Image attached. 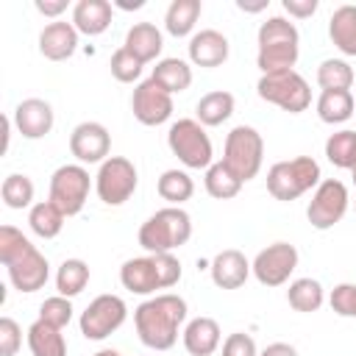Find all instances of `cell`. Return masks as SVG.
Returning a JSON list of instances; mask_svg holds the SVG:
<instances>
[{"label": "cell", "instance_id": "cell-41", "mask_svg": "<svg viewBox=\"0 0 356 356\" xmlns=\"http://www.w3.org/2000/svg\"><path fill=\"white\" fill-rule=\"evenodd\" d=\"M328 303L339 317L356 320V284H337L328 295Z\"/></svg>", "mask_w": 356, "mask_h": 356}, {"label": "cell", "instance_id": "cell-16", "mask_svg": "<svg viewBox=\"0 0 356 356\" xmlns=\"http://www.w3.org/2000/svg\"><path fill=\"white\" fill-rule=\"evenodd\" d=\"M11 120H14V128L25 139H42V136H47L53 131V122H56L53 106L47 100H42V97H28V100L17 103Z\"/></svg>", "mask_w": 356, "mask_h": 356}, {"label": "cell", "instance_id": "cell-34", "mask_svg": "<svg viewBox=\"0 0 356 356\" xmlns=\"http://www.w3.org/2000/svg\"><path fill=\"white\" fill-rule=\"evenodd\" d=\"M203 186L206 192L214 197V200H231L239 195L242 189V181L222 164V161H214L209 170H206V178H203Z\"/></svg>", "mask_w": 356, "mask_h": 356}, {"label": "cell", "instance_id": "cell-37", "mask_svg": "<svg viewBox=\"0 0 356 356\" xmlns=\"http://www.w3.org/2000/svg\"><path fill=\"white\" fill-rule=\"evenodd\" d=\"M317 83L323 92L328 89H350L353 86V70L342 58H325L317 67Z\"/></svg>", "mask_w": 356, "mask_h": 356}, {"label": "cell", "instance_id": "cell-9", "mask_svg": "<svg viewBox=\"0 0 356 356\" xmlns=\"http://www.w3.org/2000/svg\"><path fill=\"white\" fill-rule=\"evenodd\" d=\"M89 186H92V181H89V172L83 164H61L50 175L47 200L56 203L64 211V217H75L89 197Z\"/></svg>", "mask_w": 356, "mask_h": 356}, {"label": "cell", "instance_id": "cell-46", "mask_svg": "<svg viewBox=\"0 0 356 356\" xmlns=\"http://www.w3.org/2000/svg\"><path fill=\"white\" fill-rule=\"evenodd\" d=\"M259 356H298V350H295V345H289V342H273V345H267Z\"/></svg>", "mask_w": 356, "mask_h": 356}, {"label": "cell", "instance_id": "cell-22", "mask_svg": "<svg viewBox=\"0 0 356 356\" xmlns=\"http://www.w3.org/2000/svg\"><path fill=\"white\" fill-rule=\"evenodd\" d=\"M128 53H134L142 64L147 61H156L161 47H164V39H161V31L153 25V22H134L125 33V44H122Z\"/></svg>", "mask_w": 356, "mask_h": 356}, {"label": "cell", "instance_id": "cell-17", "mask_svg": "<svg viewBox=\"0 0 356 356\" xmlns=\"http://www.w3.org/2000/svg\"><path fill=\"white\" fill-rule=\"evenodd\" d=\"M228 50H231L228 39L214 28H203L189 39V61L195 67L214 70L228 61Z\"/></svg>", "mask_w": 356, "mask_h": 356}, {"label": "cell", "instance_id": "cell-30", "mask_svg": "<svg viewBox=\"0 0 356 356\" xmlns=\"http://www.w3.org/2000/svg\"><path fill=\"white\" fill-rule=\"evenodd\" d=\"M28 225H31V231L36 236L56 239L61 234V228H64V211L56 203H50V200H39L28 211Z\"/></svg>", "mask_w": 356, "mask_h": 356}, {"label": "cell", "instance_id": "cell-21", "mask_svg": "<svg viewBox=\"0 0 356 356\" xmlns=\"http://www.w3.org/2000/svg\"><path fill=\"white\" fill-rule=\"evenodd\" d=\"M72 25L78 33L100 36L111 25V3L108 0H78L72 8Z\"/></svg>", "mask_w": 356, "mask_h": 356}, {"label": "cell", "instance_id": "cell-42", "mask_svg": "<svg viewBox=\"0 0 356 356\" xmlns=\"http://www.w3.org/2000/svg\"><path fill=\"white\" fill-rule=\"evenodd\" d=\"M22 345V328L11 317H0V356H17Z\"/></svg>", "mask_w": 356, "mask_h": 356}, {"label": "cell", "instance_id": "cell-25", "mask_svg": "<svg viewBox=\"0 0 356 356\" xmlns=\"http://www.w3.org/2000/svg\"><path fill=\"white\" fill-rule=\"evenodd\" d=\"M234 114V95L225 92V89H214V92H206L197 106H195V120L206 128H214V125H222L228 117Z\"/></svg>", "mask_w": 356, "mask_h": 356}, {"label": "cell", "instance_id": "cell-15", "mask_svg": "<svg viewBox=\"0 0 356 356\" xmlns=\"http://www.w3.org/2000/svg\"><path fill=\"white\" fill-rule=\"evenodd\" d=\"M6 270H8V281L14 284V289L28 292V295L42 289L47 284V278H50V264H47L44 253H39V248L33 242L17 259H11L6 264Z\"/></svg>", "mask_w": 356, "mask_h": 356}, {"label": "cell", "instance_id": "cell-12", "mask_svg": "<svg viewBox=\"0 0 356 356\" xmlns=\"http://www.w3.org/2000/svg\"><path fill=\"white\" fill-rule=\"evenodd\" d=\"M298 267V248L289 242H273L256 253L250 270L261 286H281Z\"/></svg>", "mask_w": 356, "mask_h": 356}, {"label": "cell", "instance_id": "cell-3", "mask_svg": "<svg viewBox=\"0 0 356 356\" xmlns=\"http://www.w3.org/2000/svg\"><path fill=\"white\" fill-rule=\"evenodd\" d=\"M192 236V217L181 206H164L139 228V245L147 253H172Z\"/></svg>", "mask_w": 356, "mask_h": 356}, {"label": "cell", "instance_id": "cell-49", "mask_svg": "<svg viewBox=\"0 0 356 356\" xmlns=\"http://www.w3.org/2000/svg\"><path fill=\"white\" fill-rule=\"evenodd\" d=\"M95 356H120V350H114V348H103V350H97Z\"/></svg>", "mask_w": 356, "mask_h": 356}, {"label": "cell", "instance_id": "cell-24", "mask_svg": "<svg viewBox=\"0 0 356 356\" xmlns=\"http://www.w3.org/2000/svg\"><path fill=\"white\" fill-rule=\"evenodd\" d=\"M356 114V100L350 89H328L317 97V117L328 125H339Z\"/></svg>", "mask_w": 356, "mask_h": 356}, {"label": "cell", "instance_id": "cell-27", "mask_svg": "<svg viewBox=\"0 0 356 356\" xmlns=\"http://www.w3.org/2000/svg\"><path fill=\"white\" fill-rule=\"evenodd\" d=\"M203 3L200 0H172L164 14V28L172 36H189L200 19Z\"/></svg>", "mask_w": 356, "mask_h": 356}, {"label": "cell", "instance_id": "cell-36", "mask_svg": "<svg viewBox=\"0 0 356 356\" xmlns=\"http://www.w3.org/2000/svg\"><path fill=\"white\" fill-rule=\"evenodd\" d=\"M33 181L22 172H11L3 178V186H0V197L8 209H28L33 206Z\"/></svg>", "mask_w": 356, "mask_h": 356}, {"label": "cell", "instance_id": "cell-35", "mask_svg": "<svg viewBox=\"0 0 356 356\" xmlns=\"http://www.w3.org/2000/svg\"><path fill=\"white\" fill-rule=\"evenodd\" d=\"M325 159L339 167V170H350L356 164V131H337L325 139Z\"/></svg>", "mask_w": 356, "mask_h": 356}, {"label": "cell", "instance_id": "cell-11", "mask_svg": "<svg viewBox=\"0 0 356 356\" xmlns=\"http://www.w3.org/2000/svg\"><path fill=\"white\" fill-rule=\"evenodd\" d=\"M128 317V306L120 295H97L83 312H81V334L86 339H106L111 337Z\"/></svg>", "mask_w": 356, "mask_h": 356}, {"label": "cell", "instance_id": "cell-4", "mask_svg": "<svg viewBox=\"0 0 356 356\" xmlns=\"http://www.w3.org/2000/svg\"><path fill=\"white\" fill-rule=\"evenodd\" d=\"M320 164L312 156H295L286 161H275L267 170V192L275 200H298L309 189H317L320 184Z\"/></svg>", "mask_w": 356, "mask_h": 356}, {"label": "cell", "instance_id": "cell-29", "mask_svg": "<svg viewBox=\"0 0 356 356\" xmlns=\"http://www.w3.org/2000/svg\"><path fill=\"white\" fill-rule=\"evenodd\" d=\"M286 300L295 312L312 314V312H320V306L325 303V289L317 278H295L286 289Z\"/></svg>", "mask_w": 356, "mask_h": 356}, {"label": "cell", "instance_id": "cell-10", "mask_svg": "<svg viewBox=\"0 0 356 356\" xmlns=\"http://www.w3.org/2000/svg\"><path fill=\"white\" fill-rule=\"evenodd\" d=\"M348 186L337 178H325L317 184L312 200H309V209H306V217H309V225L317 228V231H328L334 228L345 211H348Z\"/></svg>", "mask_w": 356, "mask_h": 356}, {"label": "cell", "instance_id": "cell-39", "mask_svg": "<svg viewBox=\"0 0 356 356\" xmlns=\"http://www.w3.org/2000/svg\"><path fill=\"white\" fill-rule=\"evenodd\" d=\"M39 320H44V323H50L56 328L70 325V320H72V303H70V298H64V295L44 298L42 306H39Z\"/></svg>", "mask_w": 356, "mask_h": 356}, {"label": "cell", "instance_id": "cell-44", "mask_svg": "<svg viewBox=\"0 0 356 356\" xmlns=\"http://www.w3.org/2000/svg\"><path fill=\"white\" fill-rule=\"evenodd\" d=\"M284 11L295 19H306L317 11V0H284Z\"/></svg>", "mask_w": 356, "mask_h": 356}, {"label": "cell", "instance_id": "cell-28", "mask_svg": "<svg viewBox=\"0 0 356 356\" xmlns=\"http://www.w3.org/2000/svg\"><path fill=\"white\" fill-rule=\"evenodd\" d=\"M150 78L159 86H164L170 95H178V92H186L189 89V83H192V67L184 58H161V61H156Z\"/></svg>", "mask_w": 356, "mask_h": 356}, {"label": "cell", "instance_id": "cell-38", "mask_svg": "<svg viewBox=\"0 0 356 356\" xmlns=\"http://www.w3.org/2000/svg\"><path fill=\"white\" fill-rule=\"evenodd\" d=\"M108 67H111V75H114L120 83H134V81H139L145 64H142L134 53H128L125 47H117V50L111 53Z\"/></svg>", "mask_w": 356, "mask_h": 356}, {"label": "cell", "instance_id": "cell-1", "mask_svg": "<svg viewBox=\"0 0 356 356\" xmlns=\"http://www.w3.org/2000/svg\"><path fill=\"white\" fill-rule=\"evenodd\" d=\"M186 320V300L172 292L147 298L134 309V325L139 342L150 350H170L178 342V331Z\"/></svg>", "mask_w": 356, "mask_h": 356}, {"label": "cell", "instance_id": "cell-47", "mask_svg": "<svg viewBox=\"0 0 356 356\" xmlns=\"http://www.w3.org/2000/svg\"><path fill=\"white\" fill-rule=\"evenodd\" d=\"M236 8H239V11H250V14H256V11L267 8V0H259V3H245V0H236Z\"/></svg>", "mask_w": 356, "mask_h": 356}, {"label": "cell", "instance_id": "cell-50", "mask_svg": "<svg viewBox=\"0 0 356 356\" xmlns=\"http://www.w3.org/2000/svg\"><path fill=\"white\" fill-rule=\"evenodd\" d=\"M350 175H353V184H356V164L350 167Z\"/></svg>", "mask_w": 356, "mask_h": 356}, {"label": "cell", "instance_id": "cell-20", "mask_svg": "<svg viewBox=\"0 0 356 356\" xmlns=\"http://www.w3.org/2000/svg\"><path fill=\"white\" fill-rule=\"evenodd\" d=\"M181 339H184V348L189 356H211L222 342V331H220V323L214 317L200 314V317L186 323Z\"/></svg>", "mask_w": 356, "mask_h": 356}, {"label": "cell", "instance_id": "cell-7", "mask_svg": "<svg viewBox=\"0 0 356 356\" xmlns=\"http://www.w3.org/2000/svg\"><path fill=\"white\" fill-rule=\"evenodd\" d=\"M256 92L261 100H267L289 114H300L312 103V89L298 70H281V72L261 75L256 83Z\"/></svg>", "mask_w": 356, "mask_h": 356}, {"label": "cell", "instance_id": "cell-5", "mask_svg": "<svg viewBox=\"0 0 356 356\" xmlns=\"http://www.w3.org/2000/svg\"><path fill=\"white\" fill-rule=\"evenodd\" d=\"M264 161V139L253 125H236L225 136L222 147V164L245 184L259 175Z\"/></svg>", "mask_w": 356, "mask_h": 356}, {"label": "cell", "instance_id": "cell-18", "mask_svg": "<svg viewBox=\"0 0 356 356\" xmlns=\"http://www.w3.org/2000/svg\"><path fill=\"white\" fill-rule=\"evenodd\" d=\"M211 281H214V286H220V289H239L245 281H248V275L253 273L250 270V261L245 259V253L242 250H236V248H225V250H220L214 259H211Z\"/></svg>", "mask_w": 356, "mask_h": 356}, {"label": "cell", "instance_id": "cell-43", "mask_svg": "<svg viewBox=\"0 0 356 356\" xmlns=\"http://www.w3.org/2000/svg\"><path fill=\"white\" fill-rule=\"evenodd\" d=\"M220 356H259V348H256V342H253L250 334H245V331H234V334L225 337V342H222V353H220Z\"/></svg>", "mask_w": 356, "mask_h": 356}, {"label": "cell", "instance_id": "cell-13", "mask_svg": "<svg viewBox=\"0 0 356 356\" xmlns=\"http://www.w3.org/2000/svg\"><path fill=\"white\" fill-rule=\"evenodd\" d=\"M131 111L142 125H161L172 117V95L159 86L153 78L139 81L131 95Z\"/></svg>", "mask_w": 356, "mask_h": 356}, {"label": "cell", "instance_id": "cell-32", "mask_svg": "<svg viewBox=\"0 0 356 356\" xmlns=\"http://www.w3.org/2000/svg\"><path fill=\"white\" fill-rule=\"evenodd\" d=\"M156 189H159L161 200H167L170 206H181L184 200H189L195 195V181L189 178L186 170H164Z\"/></svg>", "mask_w": 356, "mask_h": 356}, {"label": "cell", "instance_id": "cell-45", "mask_svg": "<svg viewBox=\"0 0 356 356\" xmlns=\"http://www.w3.org/2000/svg\"><path fill=\"white\" fill-rule=\"evenodd\" d=\"M36 6V11L39 14H44V17H61L64 11H67V0H36L33 3Z\"/></svg>", "mask_w": 356, "mask_h": 356}, {"label": "cell", "instance_id": "cell-31", "mask_svg": "<svg viewBox=\"0 0 356 356\" xmlns=\"http://www.w3.org/2000/svg\"><path fill=\"white\" fill-rule=\"evenodd\" d=\"M89 284V264L83 259H64L56 273V289L64 298H75Z\"/></svg>", "mask_w": 356, "mask_h": 356}, {"label": "cell", "instance_id": "cell-23", "mask_svg": "<svg viewBox=\"0 0 356 356\" xmlns=\"http://www.w3.org/2000/svg\"><path fill=\"white\" fill-rule=\"evenodd\" d=\"M328 36L339 53L356 56V6L345 3V6L334 8V14L328 19Z\"/></svg>", "mask_w": 356, "mask_h": 356}, {"label": "cell", "instance_id": "cell-33", "mask_svg": "<svg viewBox=\"0 0 356 356\" xmlns=\"http://www.w3.org/2000/svg\"><path fill=\"white\" fill-rule=\"evenodd\" d=\"M256 44L259 47H270V44H300V33H298L295 22H289L286 17H267L259 25Z\"/></svg>", "mask_w": 356, "mask_h": 356}, {"label": "cell", "instance_id": "cell-40", "mask_svg": "<svg viewBox=\"0 0 356 356\" xmlns=\"http://www.w3.org/2000/svg\"><path fill=\"white\" fill-rule=\"evenodd\" d=\"M28 245H31V239H28L19 228L3 225V228H0V261H3V267H6L11 259H17Z\"/></svg>", "mask_w": 356, "mask_h": 356}, {"label": "cell", "instance_id": "cell-26", "mask_svg": "<svg viewBox=\"0 0 356 356\" xmlns=\"http://www.w3.org/2000/svg\"><path fill=\"white\" fill-rule=\"evenodd\" d=\"M28 348H31V356H67V342H64L61 328L39 317L28 328Z\"/></svg>", "mask_w": 356, "mask_h": 356}, {"label": "cell", "instance_id": "cell-2", "mask_svg": "<svg viewBox=\"0 0 356 356\" xmlns=\"http://www.w3.org/2000/svg\"><path fill=\"white\" fill-rule=\"evenodd\" d=\"M181 281V261L172 253H147L128 259L120 267V284L134 295H153Z\"/></svg>", "mask_w": 356, "mask_h": 356}, {"label": "cell", "instance_id": "cell-48", "mask_svg": "<svg viewBox=\"0 0 356 356\" xmlns=\"http://www.w3.org/2000/svg\"><path fill=\"white\" fill-rule=\"evenodd\" d=\"M111 6H117V8H122V11H131V8H142L145 3H142V0H134V3H128V0H114Z\"/></svg>", "mask_w": 356, "mask_h": 356}, {"label": "cell", "instance_id": "cell-8", "mask_svg": "<svg viewBox=\"0 0 356 356\" xmlns=\"http://www.w3.org/2000/svg\"><path fill=\"white\" fill-rule=\"evenodd\" d=\"M136 184L139 172L125 156H108L95 175V192L106 206H122L136 192Z\"/></svg>", "mask_w": 356, "mask_h": 356}, {"label": "cell", "instance_id": "cell-14", "mask_svg": "<svg viewBox=\"0 0 356 356\" xmlns=\"http://www.w3.org/2000/svg\"><path fill=\"white\" fill-rule=\"evenodd\" d=\"M111 150V134L103 122L86 120L78 122L70 134V153L81 161V164H103L108 159Z\"/></svg>", "mask_w": 356, "mask_h": 356}, {"label": "cell", "instance_id": "cell-6", "mask_svg": "<svg viewBox=\"0 0 356 356\" xmlns=\"http://www.w3.org/2000/svg\"><path fill=\"white\" fill-rule=\"evenodd\" d=\"M167 145H170L172 156L189 170H209L214 164L211 139L197 120L184 117V120L172 122L167 131Z\"/></svg>", "mask_w": 356, "mask_h": 356}, {"label": "cell", "instance_id": "cell-19", "mask_svg": "<svg viewBox=\"0 0 356 356\" xmlns=\"http://www.w3.org/2000/svg\"><path fill=\"white\" fill-rule=\"evenodd\" d=\"M75 50H78V31H75L72 22L56 19V22H47L42 28V33H39V53L47 61H64Z\"/></svg>", "mask_w": 356, "mask_h": 356}]
</instances>
